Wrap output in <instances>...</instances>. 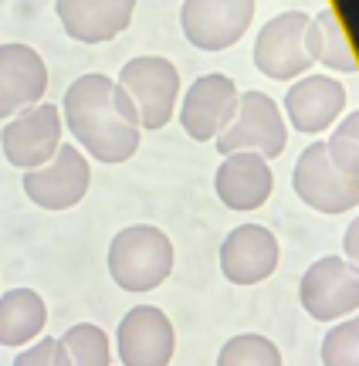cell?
<instances>
[{"label": "cell", "mask_w": 359, "mask_h": 366, "mask_svg": "<svg viewBox=\"0 0 359 366\" xmlns=\"http://www.w3.org/2000/svg\"><path fill=\"white\" fill-rule=\"evenodd\" d=\"M65 34L79 44H106L133 24L136 0H54Z\"/></svg>", "instance_id": "e0dca14e"}, {"label": "cell", "mask_w": 359, "mask_h": 366, "mask_svg": "<svg viewBox=\"0 0 359 366\" xmlns=\"http://www.w3.org/2000/svg\"><path fill=\"white\" fill-rule=\"evenodd\" d=\"M14 366H68V360L61 342L44 336V340H34L31 346H24L17 353V360H14Z\"/></svg>", "instance_id": "cb8c5ba5"}, {"label": "cell", "mask_w": 359, "mask_h": 366, "mask_svg": "<svg viewBox=\"0 0 359 366\" xmlns=\"http://www.w3.org/2000/svg\"><path fill=\"white\" fill-rule=\"evenodd\" d=\"M278 237L261 224H241L221 244V272L231 285H258L278 268Z\"/></svg>", "instance_id": "5bb4252c"}, {"label": "cell", "mask_w": 359, "mask_h": 366, "mask_svg": "<svg viewBox=\"0 0 359 366\" xmlns=\"http://www.w3.org/2000/svg\"><path fill=\"white\" fill-rule=\"evenodd\" d=\"M356 234H359V221L353 217V221H349V227H346V262H353V264H356V258H359V241H356Z\"/></svg>", "instance_id": "d4e9b609"}, {"label": "cell", "mask_w": 359, "mask_h": 366, "mask_svg": "<svg viewBox=\"0 0 359 366\" xmlns=\"http://www.w3.org/2000/svg\"><path fill=\"white\" fill-rule=\"evenodd\" d=\"M217 366H281V353L261 332H241L221 346Z\"/></svg>", "instance_id": "7402d4cb"}, {"label": "cell", "mask_w": 359, "mask_h": 366, "mask_svg": "<svg viewBox=\"0 0 359 366\" xmlns=\"http://www.w3.org/2000/svg\"><path fill=\"white\" fill-rule=\"evenodd\" d=\"M292 187L298 200L319 214H356L359 180H349L335 170L325 153V139H315L302 149L292 173Z\"/></svg>", "instance_id": "8992f818"}, {"label": "cell", "mask_w": 359, "mask_h": 366, "mask_svg": "<svg viewBox=\"0 0 359 366\" xmlns=\"http://www.w3.org/2000/svg\"><path fill=\"white\" fill-rule=\"evenodd\" d=\"M48 305L34 288H11L0 295V346H31L44 332Z\"/></svg>", "instance_id": "ac0fdd59"}, {"label": "cell", "mask_w": 359, "mask_h": 366, "mask_svg": "<svg viewBox=\"0 0 359 366\" xmlns=\"http://www.w3.org/2000/svg\"><path fill=\"white\" fill-rule=\"evenodd\" d=\"M238 102L241 92L234 85V79H227V75H200L186 89L183 102H180V126L197 143L217 139L231 126V119L238 116Z\"/></svg>", "instance_id": "7c38bea8"}, {"label": "cell", "mask_w": 359, "mask_h": 366, "mask_svg": "<svg viewBox=\"0 0 359 366\" xmlns=\"http://www.w3.org/2000/svg\"><path fill=\"white\" fill-rule=\"evenodd\" d=\"M305 51L312 58V65H325L329 71H343V75L356 71V54H353L349 34L333 11H322L315 17H308Z\"/></svg>", "instance_id": "d6986e66"}, {"label": "cell", "mask_w": 359, "mask_h": 366, "mask_svg": "<svg viewBox=\"0 0 359 366\" xmlns=\"http://www.w3.org/2000/svg\"><path fill=\"white\" fill-rule=\"evenodd\" d=\"M58 342L65 350L68 366H112V342L95 322L68 326V332Z\"/></svg>", "instance_id": "ffe728a7"}, {"label": "cell", "mask_w": 359, "mask_h": 366, "mask_svg": "<svg viewBox=\"0 0 359 366\" xmlns=\"http://www.w3.org/2000/svg\"><path fill=\"white\" fill-rule=\"evenodd\" d=\"M61 132H65L61 109L51 102H38L24 112H17L14 119H7V126L0 132V146H4L7 163L27 173L44 167L58 153Z\"/></svg>", "instance_id": "ba28073f"}, {"label": "cell", "mask_w": 359, "mask_h": 366, "mask_svg": "<svg viewBox=\"0 0 359 366\" xmlns=\"http://www.w3.org/2000/svg\"><path fill=\"white\" fill-rule=\"evenodd\" d=\"M305 11H285L271 17L254 41V68L271 81H295L308 75L312 58L305 51Z\"/></svg>", "instance_id": "9c48e42d"}, {"label": "cell", "mask_w": 359, "mask_h": 366, "mask_svg": "<svg viewBox=\"0 0 359 366\" xmlns=\"http://www.w3.org/2000/svg\"><path fill=\"white\" fill-rule=\"evenodd\" d=\"M116 81L133 99L139 129L156 132L173 119L176 102H180V71L170 58H160V54L129 58Z\"/></svg>", "instance_id": "3957f363"}, {"label": "cell", "mask_w": 359, "mask_h": 366, "mask_svg": "<svg viewBox=\"0 0 359 366\" xmlns=\"http://www.w3.org/2000/svg\"><path fill=\"white\" fill-rule=\"evenodd\" d=\"M61 122L65 129H71L81 153L98 163L133 159L143 139L133 99L119 89V81L102 71H89L68 85Z\"/></svg>", "instance_id": "6da1fadb"}, {"label": "cell", "mask_w": 359, "mask_h": 366, "mask_svg": "<svg viewBox=\"0 0 359 366\" xmlns=\"http://www.w3.org/2000/svg\"><path fill=\"white\" fill-rule=\"evenodd\" d=\"M349 109L346 85L333 75H302L292 81V89L285 95L281 116H288L285 126L305 132L312 139H319L325 129H333Z\"/></svg>", "instance_id": "8fae6325"}, {"label": "cell", "mask_w": 359, "mask_h": 366, "mask_svg": "<svg viewBox=\"0 0 359 366\" xmlns=\"http://www.w3.org/2000/svg\"><path fill=\"white\" fill-rule=\"evenodd\" d=\"M48 92V68L31 44H0V119L38 105Z\"/></svg>", "instance_id": "9a60e30c"}, {"label": "cell", "mask_w": 359, "mask_h": 366, "mask_svg": "<svg viewBox=\"0 0 359 366\" xmlns=\"http://www.w3.org/2000/svg\"><path fill=\"white\" fill-rule=\"evenodd\" d=\"M213 143H217V153H224V157L251 149V153H261L271 163L288 146V126H285L278 102L271 95H265V92L251 89L241 92L238 116L231 119V126Z\"/></svg>", "instance_id": "277c9868"}, {"label": "cell", "mask_w": 359, "mask_h": 366, "mask_svg": "<svg viewBox=\"0 0 359 366\" xmlns=\"http://www.w3.org/2000/svg\"><path fill=\"white\" fill-rule=\"evenodd\" d=\"M254 0H183L180 27L200 51H227L251 27Z\"/></svg>", "instance_id": "30bf717a"}, {"label": "cell", "mask_w": 359, "mask_h": 366, "mask_svg": "<svg viewBox=\"0 0 359 366\" xmlns=\"http://www.w3.org/2000/svg\"><path fill=\"white\" fill-rule=\"evenodd\" d=\"M24 194L41 210H71L81 204L92 183V167L79 146L61 143L44 167L24 173Z\"/></svg>", "instance_id": "52a82bcc"}, {"label": "cell", "mask_w": 359, "mask_h": 366, "mask_svg": "<svg viewBox=\"0 0 359 366\" xmlns=\"http://www.w3.org/2000/svg\"><path fill=\"white\" fill-rule=\"evenodd\" d=\"M213 190L221 204L231 210H258L275 190V173L261 153L241 149L224 157V163L213 173Z\"/></svg>", "instance_id": "2e32d148"}, {"label": "cell", "mask_w": 359, "mask_h": 366, "mask_svg": "<svg viewBox=\"0 0 359 366\" xmlns=\"http://www.w3.org/2000/svg\"><path fill=\"white\" fill-rule=\"evenodd\" d=\"M173 272V241L153 224L122 227L108 244V274L122 292H153Z\"/></svg>", "instance_id": "7a4b0ae2"}, {"label": "cell", "mask_w": 359, "mask_h": 366, "mask_svg": "<svg viewBox=\"0 0 359 366\" xmlns=\"http://www.w3.org/2000/svg\"><path fill=\"white\" fill-rule=\"evenodd\" d=\"M298 299L315 322H339L359 309V274L356 264L343 254H325L308 264L298 282Z\"/></svg>", "instance_id": "5b68a950"}, {"label": "cell", "mask_w": 359, "mask_h": 366, "mask_svg": "<svg viewBox=\"0 0 359 366\" xmlns=\"http://www.w3.org/2000/svg\"><path fill=\"white\" fill-rule=\"evenodd\" d=\"M116 350L122 366H170L176 350L173 322L156 305H136L119 322Z\"/></svg>", "instance_id": "4fadbf2b"}, {"label": "cell", "mask_w": 359, "mask_h": 366, "mask_svg": "<svg viewBox=\"0 0 359 366\" xmlns=\"http://www.w3.org/2000/svg\"><path fill=\"white\" fill-rule=\"evenodd\" d=\"M322 366H359V319H339L322 340Z\"/></svg>", "instance_id": "603a6c76"}, {"label": "cell", "mask_w": 359, "mask_h": 366, "mask_svg": "<svg viewBox=\"0 0 359 366\" xmlns=\"http://www.w3.org/2000/svg\"><path fill=\"white\" fill-rule=\"evenodd\" d=\"M325 153L333 167L349 180H359V116L356 109H346L343 119L333 126V136L325 139Z\"/></svg>", "instance_id": "44dd1931"}]
</instances>
